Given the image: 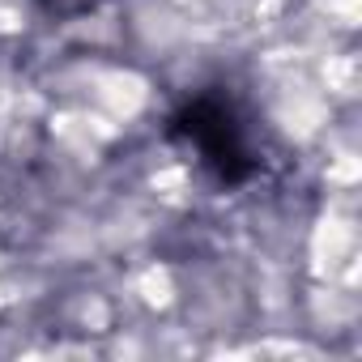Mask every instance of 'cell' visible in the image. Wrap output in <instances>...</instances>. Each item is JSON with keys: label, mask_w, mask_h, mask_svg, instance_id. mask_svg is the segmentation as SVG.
I'll list each match as a JSON object with an SVG mask.
<instances>
[{"label": "cell", "mask_w": 362, "mask_h": 362, "mask_svg": "<svg viewBox=\"0 0 362 362\" xmlns=\"http://www.w3.org/2000/svg\"><path fill=\"white\" fill-rule=\"evenodd\" d=\"M166 136L175 145H184L218 188H239V184H247V179L260 170L247 119L222 94H209V90L192 94L184 107L170 115Z\"/></svg>", "instance_id": "cell-1"}, {"label": "cell", "mask_w": 362, "mask_h": 362, "mask_svg": "<svg viewBox=\"0 0 362 362\" xmlns=\"http://www.w3.org/2000/svg\"><path fill=\"white\" fill-rule=\"evenodd\" d=\"M90 5H94V0H47V9H56V13H81Z\"/></svg>", "instance_id": "cell-2"}]
</instances>
